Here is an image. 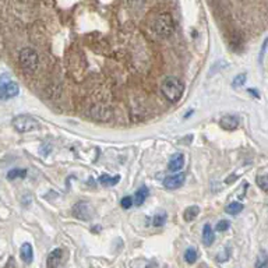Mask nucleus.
Segmentation results:
<instances>
[{
    "mask_svg": "<svg viewBox=\"0 0 268 268\" xmlns=\"http://www.w3.org/2000/svg\"><path fill=\"white\" fill-rule=\"evenodd\" d=\"M161 91L164 96L167 98L168 101L171 102H178L180 101V98L183 96L184 92V84L183 81L179 80L178 77H167L165 80L162 81V86H161Z\"/></svg>",
    "mask_w": 268,
    "mask_h": 268,
    "instance_id": "nucleus-1",
    "label": "nucleus"
},
{
    "mask_svg": "<svg viewBox=\"0 0 268 268\" xmlns=\"http://www.w3.org/2000/svg\"><path fill=\"white\" fill-rule=\"evenodd\" d=\"M175 22L172 15L169 13H161L155 17L154 20V31L161 36V38H169L174 34Z\"/></svg>",
    "mask_w": 268,
    "mask_h": 268,
    "instance_id": "nucleus-2",
    "label": "nucleus"
},
{
    "mask_svg": "<svg viewBox=\"0 0 268 268\" xmlns=\"http://www.w3.org/2000/svg\"><path fill=\"white\" fill-rule=\"evenodd\" d=\"M18 60H20V65H21L22 69L27 73L36 72V69L39 66V56L32 48L21 49L20 55H18Z\"/></svg>",
    "mask_w": 268,
    "mask_h": 268,
    "instance_id": "nucleus-3",
    "label": "nucleus"
},
{
    "mask_svg": "<svg viewBox=\"0 0 268 268\" xmlns=\"http://www.w3.org/2000/svg\"><path fill=\"white\" fill-rule=\"evenodd\" d=\"M20 92V87L15 81L10 80L7 74L0 76V101H6L17 96Z\"/></svg>",
    "mask_w": 268,
    "mask_h": 268,
    "instance_id": "nucleus-4",
    "label": "nucleus"
},
{
    "mask_svg": "<svg viewBox=\"0 0 268 268\" xmlns=\"http://www.w3.org/2000/svg\"><path fill=\"white\" fill-rule=\"evenodd\" d=\"M11 124L18 133H28V131L36 130L39 127L38 120L31 115H18L13 119Z\"/></svg>",
    "mask_w": 268,
    "mask_h": 268,
    "instance_id": "nucleus-5",
    "label": "nucleus"
},
{
    "mask_svg": "<svg viewBox=\"0 0 268 268\" xmlns=\"http://www.w3.org/2000/svg\"><path fill=\"white\" fill-rule=\"evenodd\" d=\"M92 212H94L92 207L88 203H86V201H80V203L74 204V207H73V215H74V218L81 219V221H89L92 218V215H94Z\"/></svg>",
    "mask_w": 268,
    "mask_h": 268,
    "instance_id": "nucleus-6",
    "label": "nucleus"
},
{
    "mask_svg": "<svg viewBox=\"0 0 268 268\" xmlns=\"http://www.w3.org/2000/svg\"><path fill=\"white\" fill-rule=\"evenodd\" d=\"M89 115L96 119V120H101V122H108L109 119L112 117V110L105 106V105H94L92 108L89 109Z\"/></svg>",
    "mask_w": 268,
    "mask_h": 268,
    "instance_id": "nucleus-7",
    "label": "nucleus"
},
{
    "mask_svg": "<svg viewBox=\"0 0 268 268\" xmlns=\"http://www.w3.org/2000/svg\"><path fill=\"white\" fill-rule=\"evenodd\" d=\"M186 180V175L184 174H175L172 176H167L164 179V187L168 190H176L183 186V183Z\"/></svg>",
    "mask_w": 268,
    "mask_h": 268,
    "instance_id": "nucleus-8",
    "label": "nucleus"
},
{
    "mask_svg": "<svg viewBox=\"0 0 268 268\" xmlns=\"http://www.w3.org/2000/svg\"><path fill=\"white\" fill-rule=\"evenodd\" d=\"M239 117L233 116V115H225V116L221 117L219 120V126L224 129V130L233 131L236 130L239 127Z\"/></svg>",
    "mask_w": 268,
    "mask_h": 268,
    "instance_id": "nucleus-9",
    "label": "nucleus"
},
{
    "mask_svg": "<svg viewBox=\"0 0 268 268\" xmlns=\"http://www.w3.org/2000/svg\"><path fill=\"white\" fill-rule=\"evenodd\" d=\"M63 259V250L62 249H55L52 250L48 259H46V267L48 268H58L59 264L62 263Z\"/></svg>",
    "mask_w": 268,
    "mask_h": 268,
    "instance_id": "nucleus-10",
    "label": "nucleus"
},
{
    "mask_svg": "<svg viewBox=\"0 0 268 268\" xmlns=\"http://www.w3.org/2000/svg\"><path fill=\"white\" fill-rule=\"evenodd\" d=\"M183 167H184V157H183V154H175V155H172V158L169 160V165H168L169 171L174 172V174H178Z\"/></svg>",
    "mask_w": 268,
    "mask_h": 268,
    "instance_id": "nucleus-11",
    "label": "nucleus"
},
{
    "mask_svg": "<svg viewBox=\"0 0 268 268\" xmlns=\"http://www.w3.org/2000/svg\"><path fill=\"white\" fill-rule=\"evenodd\" d=\"M20 257L25 264H31L34 260V252H32V246L29 243H24L20 249Z\"/></svg>",
    "mask_w": 268,
    "mask_h": 268,
    "instance_id": "nucleus-12",
    "label": "nucleus"
},
{
    "mask_svg": "<svg viewBox=\"0 0 268 268\" xmlns=\"http://www.w3.org/2000/svg\"><path fill=\"white\" fill-rule=\"evenodd\" d=\"M148 194H150L148 188L145 187V186H141V187L138 188L137 191H136V194H134V198H133V200H134V205H137V207L143 205L145 200H147Z\"/></svg>",
    "mask_w": 268,
    "mask_h": 268,
    "instance_id": "nucleus-13",
    "label": "nucleus"
},
{
    "mask_svg": "<svg viewBox=\"0 0 268 268\" xmlns=\"http://www.w3.org/2000/svg\"><path fill=\"white\" fill-rule=\"evenodd\" d=\"M214 242H215V235L212 232V228L208 224H205L203 228V243L205 246H211Z\"/></svg>",
    "mask_w": 268,
    "mask_h": 268,
    "instance_id": "nucleus-14",
    "label": "nucleus"
},
{
    "mask_svg": "<svg viewBox=\"0 0 268 268\" xmlns=\"http://www.w3.org/2000/svg\"><path fill=\"white\" fill-rule=\"evenodd\" d=\"M120 180V176L116 175V176H110V175H101L99 176V179L98 181L101 183L102 186H105V187H110V186H115L117 184Z\"/></svg>",
    "mask_w": 268,
    "mask_h": 268,
    "instance_id": "nucleus-15",
    "label": "nucleus"
},
{
    "mask_svg": "<svg viewBox=\"0 0 268 268\" xmlns=\"http://www.w3.org/2000/svg\"><path fill=\"white\" fill-rule=\"evenodd\" d=\"M198 214H200V207L190 205V207H187V208L184 210V212H183V218H184L186 222H190V221H194V219L198 217Z\"/></svg>",
    "mask_w": 268,
    "mask_h": 268,
    "instance_id": "nucleus-16",
    "label": "nucleus"
},
{
    "mask_svg": "<svg viewBox=\"0 0 268 268\" xmlns=\"http://www.w3.org/2000/svg\"><path fill=\"white\" fill-rule=\"evenodd\" d=\"M225 211H226L228 214H231V215H238V214H240V212L243 211V204L238 203V201H233V203L226 205Z\"/></svg>",
    "mask_w": 268,
    "mask_h": 268,
    "instance_id": "nucleus-17",
    "label": "nucleus"
},
{
    "mask_svg": "<svg viewBox=\"0 0 268 268\" xmlns=\"http://www.w3.org/2000/svg\"><path fill=\"white\" fill-rule=\"evenodd\" d=\"M256 268H268V253L266 250H261L256 260Z\"/></svg>",
    "mask_w": 268,
    "mask_h": 268,
    "instance_id": "nucleus-18",
    "label": "nucleus"
},
{
    "mask_svg": "<svg viewBox=\"0 0 268 268\" xmlns=\"http://www.w3.org/2000/svg\"><path fill=\"white\" fill-rule=\"evenodd\" d=\"M25 176H27V171H25V169L15 168V169H11V171L8 172L7 179L8 180H15V179H22V178H25Z\"/></svg>",
    "mask_w": 268,
    "mask_h": 268,
    "instance_id": "nucleus-19",
    "label": "nucleus"
},
{
    "mask_svg": "<svg viewBox=\"0 0 268 268\" xmlns=\"http://www.w3.org/2000/svg\"><path fill=\"white\" fill-rule=\"evenodd\" d=\"M184 261H186L187 264H194V263H196L197 261L196 249L190 247V249H187V250L184 252Z\"/></svg>",
    "mask_w": 268,
    "mask_h": 268,
    "instance_id": "nucleus-20",
    "label": "nucleus"
},
{
    "mask_svg": "<svg viewBox=\"0 0 268 268\" xmlns=\"http://www.w3.org/2000/svg\"><path fill=\"white\" fill-rule=\"evenodd\" d=\"M168 219V214L165 211H161L158 212L155 217H154V226H162V225L167 222Z\"/></svg>",
    "mask_w": 268,
    "mask_h": 268,
    "instance_id": "nucleus-21",
    "label": "nucleus"
},
{
    "mask_svg": "<svg viewBox=\"0 0 268 268\" xmlns=\"http://www.w3.org/2000/svg\"><path fill=\"white\" fill-rule=\"evenodd\" d=\"M257 186L263 190V191H268V176H264V175H261V176H257Z\"/></svg>",
    "mask_w": 268,
    "mask_h": 268,
    "instance_id": "nucleus-22",
    "label": "nucleus"
},
{
    "mask_svg": "<svg viewBox=\"0 0 268 268\" xmlns=\"http://www.w3.org/2000/svg\"><path fill=\"white\" fill-rule=\"evenodd\" d=\"M245 83H246V74H245V73H240V74H238V76L235 77V80L232 81V87L239 88L242 87Z\"/></svg>",
    "mask_w": 268,
    "mask_h": 268,
    "instance_id": "nucleus-23",
    "label": "nucleus"
},
{
    "mask_svg": "<svg viewBox=\"0 0 268 268\" xmlns=\"http://www.w3.org/2000/svg\"><path fill=\"white\" fill-rule=\"evenodd\" d=\"M134 204V200H133V197L127 196L124 197V198H122V207H123L124 210H129L131 205Z\"/></svg>",
    "mask_w": 268,
    "mask_h": 268,
    "instance_id": "nucleus-24",
    "label": "nucleus"
},
{
    "mask_svg": "<svg viewBox=\"0 0 268 268\" xmlns=\"http://www.w3.org/2000/svg\"><path fill=\"white\" fill-rule=\"evenodd\" d=\"M228 228H229V221H219L217 224V231L218 232H225V231H228Z\"/></svg>",
    "mask_w": 268,
    "mask_h": 268,
    "instance_id": "nucleus-25",
    "label": "nucleus"
},
{
    "mask_svg": "<svg viewBox=\"0 0 268 268\" xmlns=\"http://www.w3.org/2000/svg\"><path fill=\"white\" fill-rule=\"evenodd\" d=\"M129 6L133 8H140L145 3V0H127Z\"/></svg>",
    "mask_w": 268,
    "mask_h": 268,
    "instance_id": "nucleus-26",
    "label": "nucleus"
},
{
    "mask_svg": "<svg viewBox=\"0 0 268 268\" xmlns=\"http://www.w3.org/2000/svg\"><path fill=\"white\" fill-rule=\"evenodd\" d=\"M267 45H268V38L267 39H264V42H263V48H261V53H260V63H263V58H264V52H266Z\"/></svg>",
    "mask_w": 268,
    "mask_h": 268,
    "instance_id": "nucleus-27",
    "label": "nucleus"
},
{
    "mask_svg": "<svg viewBox=\"0 0 268 268\" xmlns=\"http://www.w3.org/2000/svg\"><path fill=\"white\" fill-rule=\"evenodd\" d=\"M249 92H250V94H253L254 96H257V98L260 96V95H259V92H256V91H254V88H250V89H249Z\"/></svg>",
    "mask_w": 268,
    "mask_h": 268,
    "instance_id": "nucleus-28",
    "label": "nucleus"
}]
</instances>
